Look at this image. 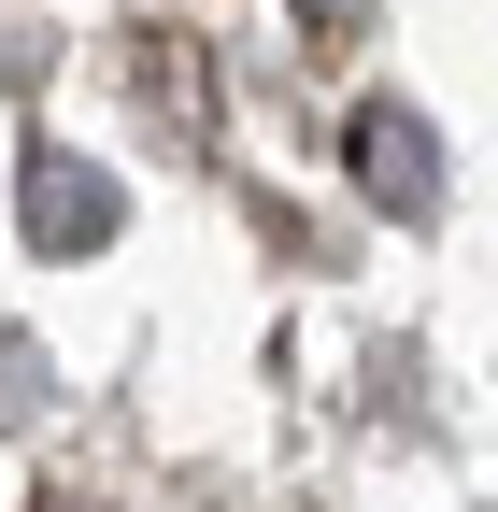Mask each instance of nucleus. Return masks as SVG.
Here are the masks:
<instances>
[{"label": "nucleus", "instance_id": "f257e3e1", "mask_svg": "<svg viewBox=\"0 0 498 512\" xmlns=\"http://www.w3.org/2000/svg\"><path fill=\"white\" fill-rule=\"evenodd\" d=\"M356 185H370L385 214H427V200H442V143H427L413 100H370V114H356Z\"/></svg>", "mask_w": 498, "mask_h": 512}, {"label": "nucleus", "instance_id": "f03ea898", "mask_svg": "<svg viewBox=\"0 0 498 512\" xmlns=\"http://www.w3.org/2000/svg\"><path fill=\"white\" fill-rule=\"evenodd\" d=\"M29 242H43V256L114 242V171H86V157H29Z\"/></svg>", "mask_w": 498, "mask_h": 512}]
</instances>
